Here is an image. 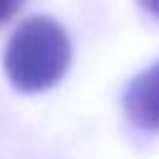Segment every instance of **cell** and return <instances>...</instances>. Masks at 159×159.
<instances>
[{
	"label": "cell",
	"instance_id": "4",
	"mask_svg": "<svg viewBox=\"0 0 159 159\" xmlns=\"http://www.w3.org/2000/svg\"><path fill=\"white\" fill-rule=\"evenodd\" d=\"M139 5H142L144 10H149L152 15L159 17V0H139Z\"/></svg>",
	"mask_w": 159,
	"mask_h": 159
},
{
	"label": "cell",
	"instance_id": "2",
	"mask_svg": "<svg viewBox=\"0 0 159 159\" xmlns=\"http://www.w3.org/2000/svg\"><path fill=\"white\" fill-rule=\"evenodd\" d=\"M122 104L132 124L159 132V62L142 70L124 89Z\"/></svg>",
	"mask_w": 159,
	"mask_h": 159
},
{
	"label": "cell",
	"instance_id": "3",
	"mask_svg": "<svg viewBox=\"0 0 159 159\" xmlns=\"http://www.w3.org/2000/svg\"><path fill=\"white\" fill-rule=\"evenodd\" d=\"M20 5H22V0H0V25L7 22L20 10Z\"/></svg>",
	"mask_w": 159,
	"mask_h": 159
},
{
	"label": "cell",
	"instance_id": "1",
	"mask_svg": "<svg viewBox=\"0 0 159 159\" xmlns=\"http://www.w3.org/2000/svg\"><path fill=\"white\" fill-rule=\"evenodd\" d=\"M70 37L47 15L27 17L5 47V75L20 92H42L62 80L70 67Z\"/></svg>",
	"mask_w": 159,
	"mask_h": 159
}]
</instances>
